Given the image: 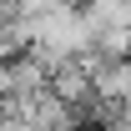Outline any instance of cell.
<instances>
[{
  "mask_svg": "<svg viewBox=\"0 0 131 131\" xmlns=\"http://www.w3.org/2000/svg\"><path fill=\"white\" fill-rule=\"evenodd\" d=\"M46 91V71L20 50L15 61H5L0 66V101H30V96H40Z\"/></svg>",
  "mask_w": 131,
  "mask_h": 131,
  "instance_id": "obj_1",
  "label": "cell"
},
{
  "mask_svg": "<svg viewBox=\"0 0 131 131\" xmlns=\"http://www.w3.org/2000/svg\"><path fill=\"white\" fill-rule=\"evenodd\" d=\"M126 86H131L126 61H96L91 66V96L96 101H126Z\"/></svg>",
  "mask_w": 131,
  "mask_h": 131,
  "instance_id": "obj_2",
  "label": "cell"
}]
</instances>
